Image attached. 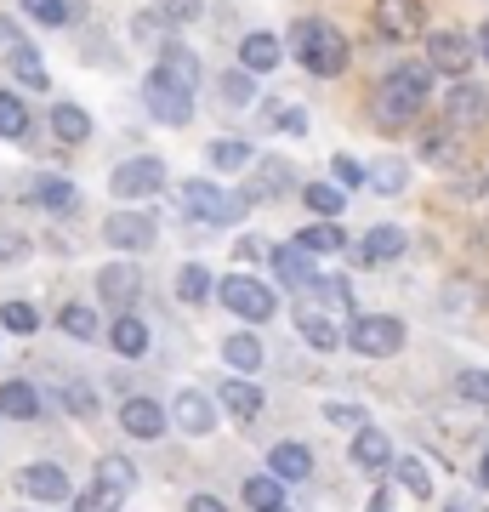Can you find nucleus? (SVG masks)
<instances>
[{
	"instance_id": "cd10ccee",
	"label": "nucleus",
	"mask_w": 489,
	"mask_h": 512,
	"mask_svg": "<svg viewBox=\"0 0 489 512\" xmlns=\"http://www.w3.org/2000/svg\"><path fill=\"white\" fill-rule=\"evenodd\" d=\"M296 245L308 256H336V251H347V234L336 228V222H308L302 234H296Z\"/></svg>"
},
{
	"instance_id": "de8ad7c7",
	"label": "nucleus",
	"mask_w": 489,
	"mask_h": 512,
	"mask_svg": "<svg viewBox=\"0 0 489 512\" xmlns=\"http://www.w3.org/2000/svg\"><path fill=\"white\" fill-rule=\"evenodd\" d=\"M421 154L433 165H450L455 160V137H444V131H433V137H421Z\"/></svg>"
},
{
	"instance_id": "6e6d98bb",
	"label": "nucleus",
	"mask_w": 489,
	"mask_h": 512,
	"mask_svg": "<svg viewBox=\"0 0 489 512\" xmlns=\"http://www.w3.org/2000/svg\"><path fill=\"white\" fill-rule=\"evenodd\" d=\"M478 484H489V456H484V461H478Z\"/></svg>"
},
{
	"instance_id": "e433bc0d",
	"label": "nucleus",
	"mask_w": 489,
	"mask_h": 512,
	"mask_svg": "<svg viewBox=\"0 0 489 512\" xmlns=\"http://www.w3.org/2000/svg\"><path fill=\"white\" fill-rule=\"evenodd\" d=\"M222 97H228V109H251L256 103V74H245V69L222 74Z\"/></svg>"
},
{
	"instance_id": "4c0bfd02",
	"label": "nucleus",
	"mask_w": 489,
	"mask_h": 512,
	"mask_svg": "<svg viewBox=\"0 0 489 512\" xmlns=\"http://www.w3.org/2000/svg\"><path fill=\"white\" fill-rule=\"evenodd\" d=\"M273 188H290V165H285V160H268V165H262V171H256V188H245V200H262V194L273 200Z\"/></svg>"
},
{
	"instance_id": "0eeeda50",
	"label": "nucleus",
	"mask_w": 489,
	"mask_h": 512,
	"mask_svg": "<svg viewBox=\"0 0 489 512\" xmlns=\"http://www.w3.org/2000/svg\"><path fill=\"white\" fill-rule=\"evenodd\" d=\"M160 188H165V165L154 160V154H137V160L114 165V177H109V194H120L126 205L148 200V194H160Z\"/></svg>"
},
{
	"instance_id": "4be33fe9",
	"label": "nucleus",
	"mask_w": 489,
	"mask_h": 512,
	"mask_svg": "<svg viewBox=\"0 0 489 512\" xmlns=\"http://www.w3.org/2000/svg\"><path fill=\"white\" fill-rule=\"evenodd\" d=\"M404 245H410V234L404 228H393V222H381V228H370L359 245V262H393V256H404Z\"/></svg>"
},
{
	"instance_id": "2eb2a0df",
	"label": "nucleus",
	"mask_w": 489,
	"mask_h": 512,
	"mask_svg": "<svg viewBox=\"0 0 489 512\" xmlns=\"http://www.w3.org/2000/svg\"><path fill=\"white\" fill-rule=\"evenodd\" d=\"M120 427H126L131 439H160L165 427H171V416L154 399H126L120 404Z\"/></svg>"
},
{
	"instance_id": "72a5a7b5",
	"label": "nucleus",
	"mask_w": 489,
	"mask_h": 512,
	"mask_svg": "<svg viewBox=\"0 0 489 512\" xmlns=\"http://www.w3.org/2000/svg\"><path fill=\"white\" fill-rule=\"evenodd\" d=\"M364 183L376 188V194H404V183H410V165L404 160H381L364 171Z\"/></svg>"
},
{
	"instance_id": "c9c22d12",
	"label": "nucleus",
	"mask_w": 489,
	"mask_h": 512,
	"mask_svg": "<svg viewBox=\"0 0 489 512\" xmlns=\"http://www.w3.org/2000/svg\"><path fill=\"white\" fill-rule=\"evenodd\" d=\"M211 291H217V279L205 274L200 262H188V268L177 274V296H182V302H205Z\"/></svg>"
},
{
	"instance_id": "423d86ee",
	"label": "nucleus",
	"mask_w": 489,
	"mask_h": 512,
	"mask_svg": "<svg viewBox=\"0 0 489 512\" xmlns=\"http://www.w3.org/2000/svg\"><path fill=\"white\" fill-rule=\"evenodd\" d=\"M143 103L160 126H188V120H194V92H182L177 80H165L160 69L143 80Z\"/></svg>"
},
{
	"instance_id": "a211bd4d",
	"label": "nucleus",
	"mask_w": 489,
	"mask_h": 512,
	"mask_svg": "<svg viewBox=\"0 0 489 512\" xmlns=\"http://www.w3.org/2000/svg\"><path fill=\"white\" fill-rule=\"evenodd\" d=\"M387 461H393L387 433H381V427H359V433H353V467H359V473H387Z\"/></svg>"
},
{
	"instance_id": "9d476101",
	"label": "nucleus",
	"mask_w": 489,
	"mask_h": 512,
	"mask_svg": "<svg viewBox=\"0 0 489 512\" xmlns=\"http://www.w3.org/2000/svg\"><path fill=\"white\" fill-rule=\"evenodd\" d=\"M171 421H177L188 439H205V433L217 427V404L205 399V393H194V387H182L177 404H171Z\"/></svg>"
},
{
	"instance_id": "f03ea898",
	"label": "nucleus",
	"mask_w": 489,
	"mask_h": 512,
	"mask_svg": "<svg viewBox=\"0 0 489 512\" xmlns=\"http://www.w3.org/2000/svg\"><path fill=\"white\" fill-rule=\"evenodd\" d=\"M290 46H296V63L308 74H319V80H336V74L347 69V57H353L342 29H330V23H319V18L296 23V29H290Z\"/></svg>"
},
{
	"instance_id": "1a4fd4ad",
	"label": "nucleus",
	"mask_w": 489,
	"mask_h": 512,
	"mask_svg": "<svg viewBox=\"0 0 489 512\" xmlns=\"http://www.w3.org/2000/svg\"><path fill=\"white\" fill-rule=\"evenodd\" d=\"M97 296H103L109 308L131 313V302L143 296V274H137L131 262H114V268H103V274H97Z\"/></svg>"
},
{
	"instance_id": "603ef678",
	"label": "nucleus",
	"mask_w": 489,
	"mask_h": 512,
	"mask_svg": "<svg viewBox=\"0 0 489 512\" xmlns=\"http://www.w3.org/2000/svg\"><path fill=\"white\" fill-rule=\"evenodd\" d=\"M69 410H74V416H91V410H97L91 387H69Z\"/></svg>"
},
{
	"instance_id": "37998d69",
	"label": "nucleus",
	"mask_w": 489,
	"mask_h": 512,
	"mask_svg": "<svg viewBox=\"0 0 489 512\" xmlns=\"http://www.w3.org/2000/svg\"><path fill=\"white\" fill-rule=\"evenodd\" d=\"M0 325L18 330V336H35V330H40V313L29 308V302H6V308H0Z\"/></svg>"
},
{
	"instance_id": "58836bf2",
	"label": "nucleus",
	"mask_w": 489,
	"mask_h": 512,
	"mask_svg": "<svg viewBox=\"0 0 489 512\" xmlns=\"http://www.w3.org/2000/svg\"><path fill=\"white\" fill-rule=\"evenodd\" d=\"M120 501H126V495L114 490V484H103V478H97V484H91V490L74 501V512H120Z\"/></svg>"
},
{
	"instance_id": "4468645a",
	"label": "nucleus",
	"mask_w": 489,
	"mask_h": 512,
	"mask_svg": "<svg viewBox=\"0 0 489 512\" xmlns=\"http://www.w3.org/2000/svg\"><path fill=\"white\" fill-rule=\"evenodd\" d=\"M296 330H302V342H308L313 353L342 348V330H336V319H330L325 308H313L308 296H302V308H296Z\"/></svg>"
},
{
	"instance_id": "7ed1b4c3",
	"label": "nucleus",
	"mask_w": 489,
	"mask_h": 512,
	"mask_svg": "<svg viewBox=\"0 0 489 512\" xmlns=\"http://www.w3.org/2000/svg\"><path fill=\"white\" fill-rule=\"evenodd\" d=\"M177 205H182V211H188L194 222H211V228H228V222H239L245 211H251V200H245V194L205 183V177L182 183V188H177Z\"/></svg>"
},
{
	"instance_id": "5fc2aeb1",
	"label": "nucleus",
	"mask_w": 489,
	"mask_h": 512,
	"mask_svg": "<svg viewBox=\"0 0 489 512\" xmlns=\"http://www.w3.org/2000/svg\"><path fill=\"white\" fill-rule=\"evenodd\" d=\"M478 52H484V63H489V23H484V35H478Z\"/></svg>"
},
{
	"instance_id": "aec40b11",
	"label": "nucleus",
	"mask_w": 489,
	"mask_h": 512,
	"mask_svg": "<svg viewBox=\"0 0 489 512\" xmlns=\"http://www.w3.org/2000/svg\"><path fill=\"white\" fill-rule=\"evenodd\" d=\"M222 410L234 421H256L262 416V387H256L251 376H228V382H222Z\"/></svg>"
},
{
	"instance_id": "a878e982",
	"label": "nucleus",
	"mask_w": 489,
	"mask_h": 512,
	"mask_svg": "<svg viewBox=\"0 0 489 512\" xmlns=\"http://www.w3.org/2000/svg\"><path fill=\"white\" fill-rule=\"evenodd\" d=\"M222 359H228L239 376H256V370H262V342H256L251 330H234V336L222 342Z\"/></svg>"
},
{
	"instance_id": "f8f14e48",
	"label": "nucleus",
	"mask_w": 489,
	"mask_h": 512,
	"mask_svg": "<svg viewBox=\"0 0 489 512\" xmlns=\"http://www.w3.org/2000/svg\"><path fill=\"white\" fill-rule=\"evenodd\" d=\"M376 35L387 40L421 35V0H376Z\"/></svg>"
},
{
	"instance_id": "20e7f679",
	"label": "nucleus",
	"mask_w": 489,
	"mask_h": 512,
	"mask_svg": "<svg viewBox=\"0 0 489 512\" xmlns=\"http://www.w3.org/2000/svg\"><path fill=\"white\" fill-rule=\"evenodd\" d=\"M217 296H222V308L239 313V319H251V325H268L273 308H279L273 285H268V279H251V274H222Z\"/></svg>"
},
{
	"instance_id": "c756f323",
	"label": "nucleus",
	"mask_w": 489,
	"mask_h": 512,
	"mask_svg": "<svg viewBox=\"0 0 489 512\" xmlns=\"http://www.w3.org/2000/svg\"><path fill=\"white\" fill-rule=\"evenodd\" d=\"M52 131L74 148V143H86V137H91V120H86L80 103H52Z\"/></svg>"
},
{
	"instance_id": "8fccbe9b",
	"label": "nucleus",
	"mask_w": 489,
	"mask_h": 512,
	"mask_svg": "<svg viewBox=\"0 0 489 512\" xmlns=\"http://www.w3.org/2000/svg\"><path fill=\"white\" fill-rule=\"evenodd\" d=\"M160 18H171V23H194V18H200V0H160Z\"/></svg>"
},
{
	"instance_id": "3c124183",
	"label": "nucleus",
	"mask_w": 489,
	"mask_h": 512,
	"mask_svg": "<svg viewBox=\"0 0 489 512\" xmlns=\"http://www.w3.org/2000/svg\"><path fill=\"white\" fill-rule=\"evenodd\" d=\"M359 183H364V165L342 154V160H336V188H359Z\"/></svg>"
},
{
	"instance_id": "09e8293b",
	"label": "nucleus",
	"mask_w": 489,
	"mask_h": 512,
	"mask_svg": "<svg viewBox=\"0 0 489 512\" xmlns=\"http://www.w3.org/2000/svg\"><path fill=\"white\" fill-rule=\"evenodd\" d=\"M268 120H273L279 131H290V137H296V131H308V114L296 109V103H279V109H273Z\"/></svg>"
},
{
	"instance_id": "a18cd8bd",
	"label": "nucleus",
	"mask_w": 489,
	"mask_h": 512,
	"mask_svg": "<svg viewBox=\"0 0 489 512\" xmlns=\"http://www.w3.org/2000/svg\"><path fill=\"white\" fill-rule=\"evenodd\" d=\"M455 393H461L467 404H484L489 410V376L484 370H461V376H455Z\"/></svg>"
},
{
	"instance_id": "473e14b6",
	"label": "nucleus",
	"mask_w": 489,
	"mask_h": 512,
	"mask_svg": "<svg viewBox=\"0 0 489 512\" xmlns=\"http://www.w3.org/2000/svg\"><path fill=\"white\" fill-rule=\"evenodd\" d=\"M245 501H251V512L285 507V484H279L273 473H256V478H245Z\"/></svg>"
},
{
	"instance_id": "bb28decb",
	"label": "nucleus",
	"mask_w": 489,
	"mask_h": 512,
	"mask_svg": "<svg viewBox=\"0 0 489 512\" xmlns=\"http://www.w3.org/2000/svg\"><path fill=\"white\" fill-rule=\"evenodd\" d=\"M0 416L35 421V416H40V393H35L29 382H0Z\"/></svg>"
},
{
	"instance_id": "13d9d810",
	"label": "nucleus",
	"mask_w": 489,
	"mask_h": 512,
	"mask_svg": "<svg viewBox=\"0 0 489 512\" xmlns=\"http://www.w3.org/2000/svg\"><path fill=\"white\" fill-rule=\"evenodd\" d=\"M273 512H290V507H273Z\"/></svg>"
},
{
	"instance_id": "a19ab883",
	"label": "nucleus",
	"mask_w": 489,
	"mask_h": 512,
	"mask_svg": "<svg viewBox=\"0 0 489 512\" xmlns=\"http://www.w3.org/2000/svg\"><path fill=\"white\" fill-rule=\"evenodd\" d=\"M23 131H29V109H23L12 92H0V137H12V143H18Z\"/></svg>"
},
{
	"instance_id": "864d4df0",
	"label": "nucleus",
	"mask_w": 489,
	"mask_h": 512,
	"mask_svg": "<svg viewBox=\"0 0 489 512\" xmlns=\"http://www.w3.org/2000/svg\"><path fill=\"white\" fill-rule=\"evenodd\" d=\"M188 512H228V507H222L217 495H194V501H188Z\"/></svg>"
},
{
	"instance_id": "4d7b16f0",
	"label": "nucleus",
	"mask_w": 489,
	"mask_h": 512,
	"mask_svg": "<svg viewBox=\"0 0 489 512\" xmlns=\"http://www.w3.org/2000/svg\"><path fill=\"white\" fill-rule=\"evenodd\" d=\"M370 512H387V495H376V501H370Z\"/></svg>"
},
{
	"instance_id": "ea45409f",
	"label": "nucleus",
	"mask_w": 489,
	"mask_h": 512,
	"mask_svg": "<svg viewBox=\"0 0 489 512\" xmlns=\"http://www.w3.org/2000/svg\"><path fill=\"white\" fill-rule=\"evenodd\" d=\"M97 478H103V484H114L120 495H131V484H137V467H131L126 456H103V461H97Z\"/></svg>"
},
{
	"instance_id": "f257e3e1",
	"label": "nucleus",
	"mask_w": 489,
	"mask_h": 512,
	"mask_svg": "<svg viewBox=\"0 0 489 512\" xmlns=\"http://www.w3.org/2000/svg\"><path fill=\"white\" fill-rule=\"evenodd\" d=\"M427 86H433V63H427V57H416V63H399V69H393V74L376 86V103H370L376 126H381V131H404V126L421 114V103H427Z\"/></svg>"
},
{
	"instance_id": "393cba45",
	"label": "nucleus",
	"mask_w": 489,
	"mask_h": 512,
	"mask_svg": "<svg viewBox=\"0 0 489 512\" xmlns=\"http://www.w3.org/2000/svg\"><path fill=\"white\" fill-rule=\"evenodd\" d=\"M160 74H165V80H177L182 92H194V86H200V57L188 52V46H165V52H160Z\"/></svg>"
},
{
	"instance_id": "5701e85b",
	"label": "nucleus",
	"mask_w": 489,
	"mask_h": 512,
	"mask_svg": "<svg viewBox=\"0 0 489 512\" xmlns=\"http://www.w3.org/2000/svg\"><path fill=\"white\" fill-rule=\"evenodd\" d=\"M109 348L120 353V359H143L148 353V325L137 319V313H120L109 325Z\"/></svg>"
},
{
	"instance_id": "6e6552de",
	"label": "nucleus",
	"mask_w": 489,
	"mask_h": 512,
	"mask_svg": "<svg viewBox=\"0 0 489 512\" xmlns=\"http://www.w3.org/2000/svg\"><path fill=\"white\" fill-rule=\"evenodd\" d=\"M103 239H109L114 251H148V245H154V217L137 211V205H131V211H114V217L103 222Z\"/></svg>"
},
{
	"instance_id": "9b49d317",
	"label": "nucleus",
	"mask_w": 489,
	"mask_h": 512,
	"mask_svg": "<svg viewBox=\"0 0 489 512\" xmlns=\"http://www.w3.org/2000/svg\"><path fill=\"white\" fill-rule=\"evenodd\" d=\"M427 63L444 74H467L472 63V40L461 35V29H438V35H427Z\"/></svg>"
},
{
	"instance_id": "bf43d9fd",
	"label": "nucleus",
	"mask_w": 489,
	"mask_h": 512,
	"mask_svg": "<svg viewBox=\"0 0 489 512\" xmlns=\"http://www.w3.org/2000/svg\"><path fill=\"white\" fill-rule=\"evenodd\" d=\"M484 194H489V177H484Z\"/></svg>"
},
{
	"instance_id": "79ce46f5",
	"label": "nucleus",
	"mask_w": 489,
	"mask_h": 512,
	"mask_svg": "<svg viewBox=\"0 0 489 512\" xmlns=\"http://www.w3.org/2000/svg\"><path fill=\"white\" fill-rule=\"evenodd\" d=\"M387 467L399 473V484H404L410 495H416V501H427V495H433V478L421 473V461H410V456H404V461H387Z\"/></svg>"
},
{
	"instance_id": "49530a36",
	"label": "nucleus",
	"mask_w": 489,
	"mask_h": 512,
	"mask_svg": "<svg viewBox=\"0 0 489 512\" xmlns=\"http://www.w3.org/2000/svg\"><path fill=\"white\" fill-rule=\"evenodd\" d=\"M325 421H336V427H347V433L370 427V416H364V410H353V404H325Z\"/></svg>"
},
{
	"instance_id": "f3484780",
	"label": "nucleus",
	"mask_w": 489,
	"mask_h": 512,
	"mask_svg": "<svg viewBox=\"0 0 489 512\" xmlns=\"http://www.w3.org/2000/svg\"><path fill=\"white\" fill-rule=\"evenodd\" d=\"M279 63H285L279 35H262V29H256V35L239 40V69H245V74H273Z\"/></svg>"
},
{
	"instance_id": "2f4dec72",
	"label": "nucleus",
	"mask_w": 489,
	"mask_h": 512,
	"mask_svg": "<svg viewBox=\"0 0 489 512\" xmlns=\"http://www.w3.org/2000/svg\"><path fill=\"white\" fill-rule=\"evenodd\" d=\"M205 160H211V171H245L251 165V143L245 137H217L205 148Z\"/></svg>"
},
{
	"instance_id": "f704fd0d",
	"label": "nucleus",
	"mask_w": 489,
	"mask_h": 512,
	"mask_svg": "<svg viewBox=\"0 0 489 512\" xmlns=\"http://www.w3.org/2000/svg\"><path fill=\"white\" fill-rule=\"evenodd\" d=\"M57 325L69 330L74 342H97V336H103V330H97V313H91L86 302H69V308L57 313Z\"/></svg>"
},
{
	"instance_id": "6ab92c4d",
	"label": "nucleus",
	"mask_w": 489,
	"mask_h": 512,
	"mask_svg": "<svg viewBox=\"0 0 489 512\" xmlns=\"http://www.w3.org/2000/svg\"><path fill=\"white\" fill-rule=\"evenodd\" d=\"M268 473L279 478V484H302V478L313 473V450L308 444H273L268 450Z\"/></svg>"
},
{
	"instance_id": "c03bdc74",
	"label": "nucleus",
	"mask_w": 489,
	"mask_h": 512,
	"mask_svg": "<svg viewBox=\"0 0 489 512\" xmlns=\"http://www.w3.org/2000/svg\"><path fill=\"white\" fill-rule=\"evenodd\" d=\"M23 12L35 23H46V29H63L69 23V0H23Z\"/></svg>"
},
{
	"instance_id": "39448f33",
	"label": "nucleus",
	"mask_w": 489,
	"mask_h": 512,
	"mask_svg": "<svg viewBox=\"0 0 489 512\" xmlns=\"http://www.w3.org/2000/svg\"><path fill=\"white\" fill-rule=\"evenodd\" d=\"M342 342L353 353H364V359H393V353L404 348V325L399 319H387V313H359V319L347 325Z\"/></svg>"
},
{
	"instance_id": "dca6fc26",
	"label": "nucleus",
	"mask_w": 489,
	"mask_h": 512,
	"mask_svg": "<svg viewBox=\"0 0 489 512\" xmlns=\"http://www.w3.org/2000/svg\"><path fill=\"white\" fill-rule=\"evenodd\" d=\"M444 120H450V126H484L489 120V97L478 92V86H467V80H455L450 103H444Z\"/></svg>"
},
{
	"instance_id": "c85d7f7f",
	"label": "nucleus",
	"mask_w": 489,
	"mask_h": 512,
	"mask_svg": "<svg viewBox=\"0 0 489 512\" xmlns=\"http://www.w3.org/2000/svg\"><path fill=\"white\" fill-rule=\"evenodd\" d=\"M35 200L46 205V211H57V217H69L74 205H80V188H74L69 177H40V183H35Z\"/></svg>"
},
{
	"instance_id": "b1692460",
	"label": "nucleus",
	"mask_w": 489,
	"mask_h": 512,
	"mask_svg": "<svg viewBox=\"0 0 489 512\" xmlns=\"http://www.w3.org/2000/svg\"><path fill=\"white\" fill-rule=\"evenodd\" d=\"M273 274L285 279V285H296V291H308L313 279V256L302 251V245H279V251H273Z\"/></svg>"
},
{
	"instance_id": "412c9836",
	"label": "nucleus",
	"mask_w": 489,
	"mask_h": 512,
	"mask_svg": "<svg viewBox=\"0 0 489 512\" xmlns=\"http://www.w3.org/2000/svg\"><path fill=\"white\" fill-rule=\"evenodd\" d=\"M6 69L18 74L29 92H46V63H40V52L29 40H6Z\"/></svg>"
},
{
	"instance_id": "7c9ffc66",
	"label": "nucleus",
	"mask_w": 489,
	"mask_h": 512,
	"mask_svg": "<svg viewBox=\"0 0 489 512\" xmlns=\"http://www.w3.org/2000/svg\"><path fill=\"white\" fill-rule=\"evenodd\" d=\"M302 205H308L319 222H336V217H342V205H347V194L336 183H308V188H302Z\"/></svg>"
},
{
	"instance_id": "ddd939ff",
	"label": "nucleus",
	"mask_w": 489,
	"mask_h": 512,
	"mask_svg": "<svg viewBox=\"0 0 489 512\" xmlns=\"http://www.w3.org/2000/svg\"><path fill=\"white\" fill-rule=\"evenodd\" d=\"M18 490L35 495V501H69V473L57 461H35V467L18 473Z\"/></svg>"
}]
</instances>
